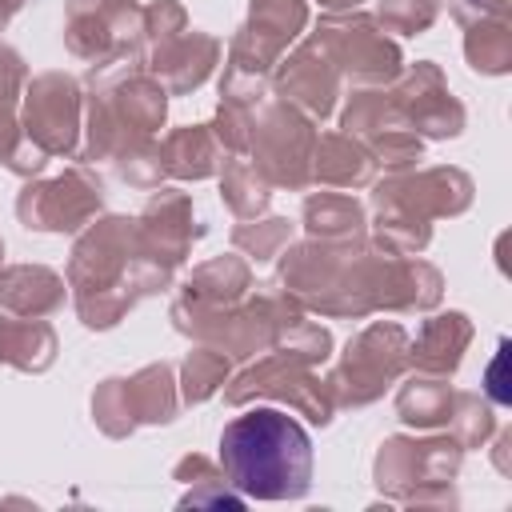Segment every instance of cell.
I'll return each instance as SVG.
<instances>
[{
    "instance_id": "cell-1",
    "label": "cell",
    "mask_w": 512,
    "mask_h": 512,
    "mask_svg": "<svg viewBox=\"0 0 512 512\" xmlns=\"http://www.w3.org/2000/svg\"><path fill=\"white\" fill-rule=\"evenodd\" d=\"M220 464L248 500H296L312 480V440L280 408H252L220 432Z\"/></svg>"
}]
</instances>
